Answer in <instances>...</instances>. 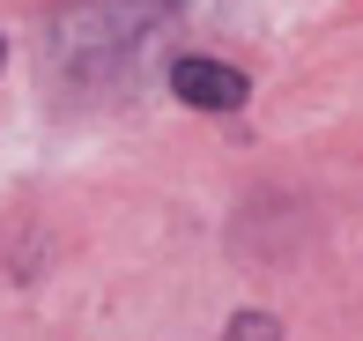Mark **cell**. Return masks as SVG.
<instances>
[{
  "instance_id": "1",
  "label": "cell",
  "mask_w": 363,
  "mask_h": 341,
  "mask_svg": "<svg viewBox=\"0 0 363 341\" xmlns=\"http://www.w3.org/2000/svg\"><path fill=\"white\" fill-rule=\"evenodd\" d=\"M171 89H178V104H193V111H238L245 104V74L223 67V60H178Z\"/></svg>"
}]
</instances>
